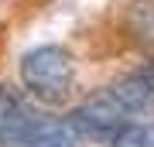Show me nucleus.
Returning <instances> with one entry per match:
<instances>
[{"mask_svg": "<svg viewBox=\"0 0 154 147\" xmlns=\"http://www.w3.org/2000/svg\"><path fill=\"white\" fill-rule=\"evenodd\" d=\"M21 82L24 89L41 99V103H62L69 96L72 82H75V65L72 55L58 44H41L31 48L21 58Z\"/></svg>", "mask_w": 154, "mask_h": 147, "instance_id": "nucleus-1", "label": "nucleus"}, {"mask_svg": "<svg viewBox=\"0 0 154 147\" xmlns=\"http://www.w3.org/2000/svg\"><path fill=\"white\" fill-rule=\"evenodd\" d=\"M127 120H130V113H127L110 93H99V96L89 99V103L75 106L69 113V123L79 130L82 140H113V137L127 127Z\"/></svg>", "mask_w": 154, "mask_h": 147, "instance_id": "nucleus-2", "label": "nucleus"}, {"mask_svg": "<svg viewBox=\"0 0 154 147\" xmlns=\"http://www.w3.org/2000/svg\"><path fill=\"white\" fill-rule=\"evenodd\" d=\"M34 123H38V113L28 109V103L17 99L7 86H0V144L4 147H24Z\"/></svg>", "mask_w": 154, "mask_h": 147, "instance_id": "nucleus-3", "label": "nucleus"}, {"mask_svg": "<svg viewBox=\"0 0 154 147\" xmlns=\"http://www.w3.org/2000/svg\"><path fill=\"white\" fill-rule=\"evenodd\" d=\"M116 103H120L127 113H144V109H154V62L140 65L137 72L116 79L110 89H106Z\"/></svg>", "mask_w": 154, "mask_h": 147, "instance_id": "nucleus-4", "label": "nucleus"}, {"mask_svg": "<svg viewBox=\"0 0 154 147\" xmlns=\"http://www.w3.org/2000/svg\"><path fill=\"white\" fill-rule=\"evenodd\" d=\"M24 147H82V137L69 120H48L38 116V123L31 127Z\"/></svg>", "mask_w": 154, "mask_h": 147, "instance_id": "nucleus-5", "label": "nucleus"}, {"mask_svg": "<svg viewBox=\"0 0 154 147\" xmlns=\"http://www.w3.org/2000/svg\"><path fill=\"white\" fill-rule=\"evenodd\" d=\"M127 24L140 44L154 48V0H134L127 11Z\"/></svg>", "mask_w": 154, "mask_h": 147, "instance_id": "nucleus-6", "label": "nucleus"}, {"mask_svg": "<svg viewBox=\"0 0 154 147\" xmlns=\"http://www.w3.org/2000/svg\"><path fill=\"white\" fill-rule=\"evenodd\" d=\"M106 147H154V123H127L113 140H106Z\"/></svg>", "mask_w": 154, "mask_h": 147, "instance_id": "nucleus-7", "label": "nucleus"}]
</instances>
